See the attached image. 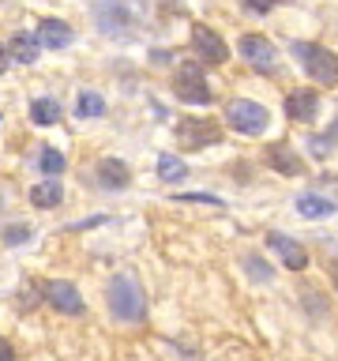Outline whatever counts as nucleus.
Segmentation results:
<instances>
[{
    "label": "nucleus",
    "instance_id": "obj_1",
    "mask_svg": "<svg viewBox=\"0 0 338 361\" xmlns=\"http://www.w3.org/2000/svg\"><path fill=\"white\" fill-rule=\"evenodd\" d=\"M101 305L109 320L120 327H139L146 324V286L132 267H120L101 282Z\"/></svg>",
    "mask_w": 338,
    "mask_h": 361
},
{
    "label": "nucleus",
    "instance_id": "obj_2",
    "mask_svg": "<svg viewBox=\"0 0 338 361\" xmlns=\"http://www.w3.org/2000/svg\"><path fill=\"white\" fill-rule=\"evenodd\" d=\"M169 94L177 102H184L192 109H207L214 106V87L207 79V64H199L196 56L173 64V79H169Z\"/></svg>",
    "mask_w": 338,
    "mask_h": 361
},
{
    "label": "nucleus",
    "instance_id": "obj_3",
    "mask_svg": "<svg viewBox=\"0 0 338 361\" xmlns=\"http://www.w3.org/2000/svg\"><path fill=\"white\" fill-rule=\"evenodd\" d=\"M42 305L56 312L61 320H83L87 316V293L75 279H42Z\"/></svg>",
    "mask_w": 338,
    "mask_h": 361
},
{
    "label": "nucleus",
    "instance_id": "obj_4",
    "mask_svg": "<svg viewBox=\"0 0 338 361\" xmlns=\"http://www.w3.org/2000/svg\"><path fill=\"white\" fill-rule=\"evenodd\" d=\"M289 53L297 56V64L304 68V75L315 87H338V53L315 42H289Z\"/></svg>",
    "mask_w": 338,
    "mask_h": 361
},
{
    "label": "nucleus",
    "instance_id": "obj_5",
    "mask_svg": "<svg viewBox=\"0 0 338 361\" xmlns=\"http://www.w3.org/2000/svg\"><path fill=\"white\" fill-rule=\"evenodd\" d=\"M222 124L233 128L237 135L256 140V135H263L270 128V109L263 106V102H256V98H230L222 106Z\"/></svg>",
    "mask_w": 338,
    "mask_h": 361
},
{
    "label": "nucleus",
    "instance_id": "obj_6",
    "mask_svg": "<svg viewBox=\"0 0 338 361\" xmlns=\"http://www.w3.org/2000/svg\"><path fill=\"white\" fill-rule=\"evenodd\" d=\"M225 135V124L214 121V117H177L173 124V143L180 151H211V147H218Z\"/></svg>",
    "mask_w": 338,
    "mask_h": 361
},
{
    "label": "nucleus",
    "instance_id": "obj_7",
    "mask_svg": "<svg viewBox=\"0 0 338 361\" xmlns=\"http://www.w3.org/2000/svg\"><path fill=\"white\" fill-rule=\"evenodd\" d=\"M188 49H192V56H196L199 64H207V68H225L230 64V42L222 38L218 30L211 27V23H203V19H196L188 27Z\"/></svg>",
    "mask_w": 338,
    "mask_h": 361
},
{
    "label": "nucleus",
    "instance_id": "obj_8",
    "mask_svg": "<svg viewBox=\"0 0 338 361\" xmlns=\"http://www.w3.org/2000/svg\"><path fill=\"white\" fill-rule=\"evenodd\" d=\"M90 16L101 38H128L135 27V11L128 0H90Z\"/></svg>",
    "mask_w": 338,
    "mask_h": 361
},
{
    "label": "nucleus",
    "instance_id": "obj_9",
    "mask_svg": "<svg viewBox=\"0 0 338 361\" xmlns=\"http://www.w3.org/2000/svg\"><path fill=\"white\" fill-rule=\"evenodd\" d=\"M90 185L106 196H117V192H128L135 185V169L120 154H98L90 166Z\"/></svg>",
    "mask_w": 338,
    "mask_h": 361
},
{
    "label": "nucleus",
    "instance_id": "obj_10",
    "mask_svg": "<svg viewBox=\"0 0 338 361\" xmlns=\"http://www.w3.org/2000/svg\"><path fill=\"white\" fill-rule=\"evenodd\" d=\"M237 53H241V61L259 75L278 72V49L267 34H241V38H237Z\"/></svg>",
    "mask_w": 338,
    "mask_h": 361
},
{
    "label": "nucleus",
    "instance_id": "obj_11",
    "mask_svg": "<svg viewBox=\"0 0 338 361\" xmlns=\"http://www.w3.org/2000/svg\"><path fill=\"white\" fill-rule=\"evenodd\" d=\"M34 34H38L42 49H49V53H64L79 42L75 23L64 19V16H42L38 23H34Z\"/></svg>",
    "mask_w": 338,
    "mask_h": 361
},
{
    "label": "nucleus",
    "instance_id": "obj_12",
    "mask_svg": "<svg viewBox=\"0 0 338 361\" xmlns=\"http://www.w3.org/2000/svg\"><path fill=\"white\" fill-rule=\"evenodd\" d=\"M320 106H323V94L320 87H293L286 98H282V113H286V121L293 124H315L320 117Z\"/></svg>",
    "mask_w": 338,
    "mask_h": 361
},
{
    "label": "nucleus",
    "instance_id": "obj_13",
    "mask_svg": "<svg viewBox=\"0 0 338 361\" xmlns=\"http://www.w3.org/2000/svg\"><path fill=\"white\" fill-rule=\"evenodd\" d=\"M64 200H68V185L61 177H38L34 185L27 188V203L38 214H53V211H61L64 207Z\"/></svg>",
    "mask_w": 338,
    "mask_h": 361
},
{
    "label": "nucleus",
    "instance_id": "obj_14",
    "mask_svg": "<svg viewBox=\"0 0 338 361\" xmlns=\"http://www.w3.org/2000/svg\"><path fill=\"white\" fill-rule=\"evenodd\" d=\"M8 56H11V64H19V68H34L42 61V42H38V34L27 30V27H15V30H8Z\"/></svg>",
    "mask_w": 338,
    "mask_h": 361
},
{
    "label": "nucleus",
    "instance_id": "obj_15",
    "mask_svg": "<svg viewBox=\"0 0 338 361\" xmlns=\"http://www.w3.org/2000/svg\"><path fill=\"white\" fill-rule=\"evenodd\" d=\"M263 166L275 169L278 177H301L304 173V158L293 151V143H286V140L263 147Z\"/></svg>",
    "mask_w": 338,
    "mask_h": 361
},
{
    "label": "nucleus",
    "instance_id": "obj_16",
    "mask_svg": "<svg viewBox=\"0 0 338 361\" xmlns=\"http://www.w3.org/2000/svg\"><path fill=\"white\" fill-rule=\"evenodd\" d=\"M72 113H75V121H83V124L106 121V117H109V98H106V90H98V87H79V90H75V102H72Z\"/></svg>",
    "mask_w": 338,
    "mask_h": 361
},
{
    "label": "nucleus",
    "instance_id": "obj_17",
    "mask_svg": "<svg viewBox=\"0 0 338 361\" xmlns=\"http://www.w3.org/2000/svg\"><path fill=\"white\" fill-rule=\"evenodd\" d=\"M27 121L30 128H56L64 121V106L56 94H34L30 106H27Z\"/></svg>",
    "mask_w": 338,
    "mask_h": 361
},
{
    "label": "nucleus",
    "instance_id": "obj_18",
    "mask_svg": "<svg viewBox=\"0 0 338 361\" xmlns=\"http://www.w3.org/2000/svg\"><path fill=\"white\" fill-rule=\"evenodd\" d=\"M267 245L275 248L278 259H282V264H286L289 271H304V267H308V248H304L297 237H289V233H278V230H275V233H267Z\"/></svg>",
    "mask_w": 338,
    "mask_h": 361
},
{
    "label": "nucleus",
    "instance_id": "obj_19",
    "mask_svg": "<svg viewBox=\"0 0 338 361\" xmlns=\"http://www.w3.org/2000/svg\"><path fill=\"white\" fill-rule=\"evenodd\" d=\"M34 169H38V177H64L68 173V154L56 143H38V151H34Z\"/></svg>",
    "mask_w": 338,
    "mask_h": 361
},
{
    "label": "nucleus",
    "instance_id": "obj_20",
    "mask_svg": "<svg viewBox=\"0 0 338 361\" xmlns=\"http://www.w3.org/2000/svg\"><path fill=\"white\" fill-rule=\"evenodd\" d=\"M334 211H338V203L327 200L323 192H301L297 196V214L301 219H331Z\"/></svg>",
    "mask_w": 338,
    "mask_h": 361
},
{
    "label": "nucleus",
    "instance_id": "obj_21",
    "mask_svg": "<svg viewBox=\"0 0 338 361\" xmlns=\"http://www.w3.org/2000/svg\"><path fill=\"white\" fill-rule=\"evenodd\" d=\"M11 305H15L19 316H34L38 309H45V305H42V279H23Z\"/></svg>",
    "mask_w": 338,
    "mask_h": 361
},
{
    "label": "nucleus",
    "instance_id": "obj_22",
    "mask_svg": "<svg viewBox=\"0 0 338 361\" xmlns=\"http://www.w3.org/2000/svg\"><path fill=\"white\" fill-rule=\"evenodd\" d=\"M154 173H158L162 185H180V180L188 177V162L180 154H173V151H162L158 162H154Z\"/></svg>",
    "mask_w": 338,
    "mask_h": 361
},
{
    "label": "nucleus",
    "instance_id": "obj_23",
    "mask_svg": "<svg viewBox=\"0 0 338 361\" xmlns=\"http://www.w3.org/2000/svg\"><path fill=\"white\" fill-rule=\"evenodd\" d=\"M34 241V226L27 219H15V222H4L0 230V248H23Z\"/></svg>",
    "mask_w": 338,
    "mask_h": 361
},
{
    "label": "nucleus",
    "instance_id": "obj_24",
    "mask_svg": "<svg viewBox=\"0 0 338 361\" xmlns=\"http://www.w3.org/2000/svg\"><path fill=\"white\" fill-rule=\"evenodd\" d=\"M304 147H308V154L315 158V162H327V158L334 154V147H338V140L331 132H312L308 140H304Z\"/></svg>",
    "mask_w": 338,
    "mask_h": 361
},
{
    "label": "nucleus",
    "instance_id": "obj_25",
    "mask_svg": "<svg viewBox=\"0 0 338 361\" xmlns=\"http://www.w3.org/2000/svg\"><path fill=\"white\" fill-rule=\"evenodd\" d=\"M244 271H248V279H252V282H259V286H270V282L278 279L275 267H270L263 256H244Z\"/></svg>",
    "mask_w": 338,
    "mask_h": 361
},
{
    "label": "nucleus",
    "instance_id": "obj_26",
    "mask_svg": "<svg viewBox=\"0 0 338 361\" xmlns=\"http://www.w3.org/2000/svg\"><path fill=\"white\" fill-rule=\"evenodd\" d=\"M146 64H151V68H173L177 64V49H162V45H154V49L146 53Z\"/></svg>",
    "mask_w": 338,
    "mask_h": 361
},
{
    "label": "nucleus",
    "instance_id": "obj_27",
    "mask_svg": "<svg viewBox=\"0 0 338 361\" xmlns=\"http://www.w3.org/2000/svg\"><path fill=\"white\" fill-rule=\"evenodd\" d=\"M278 4H282V0H241V8L252 11V16H270Z\"/></svg>",
    "mask_w": 338,
    "mask_h": 361
},
{
    "label": "nucleus",
    "instance_id": "obj_28",
    "mask_svg": "<svg viewBox=\"0 0 338 361\" xmlns=\"http://www.w3.org/2000/svg\"><path fill=\"white\" fill-rule=\"evenodd\" d=\"M177 200H188V203H211V207H218V196H211V192H184V196H177Z\"/></svg>",
    "mask_w": 338,
    "mask_h": 361
},
{
    "label": "nucleus",
    "instance_id": "obj_29",
    "mask_svg": "<svg viewBox=\"0 0 338 361\" xmlns=\"http://www.w3.org/2000/svg\"><path fill=\"white\" fill-rule=\"evenodd\" d=\"M106 222V214H94V219H83V222H72L68 226V233H83V230H94V226Z\"/></svg>",
    "mask_w": 338,
    "mask_h": 361
},
{
    "label": "nucleus",
    "instance_id": "obj_30",
    "mask_svg": "<svg viewBox=\"0 0 338 361\" xmlns=\"http://www.w3.org/2000/svg\"><path fill=\"white\" fill-rule=\"evenodd\" d=\"M11 72V56H8V45L0 42V75H8Z\"/></svg>",
    "mask_w": 338,
    "mask_h": 361
},
{
    "label": "nucleus",
    "instance_id": "obj_31",
    "mask_svg": "<svg viewBox=\"0 0 338 361\" xmlns=\"http://www.w3.org/2000/svg\"><path fill=\"white\" fill-rule=\"evenodd\" d=\"M0 357H15V343L4 338V335H0Z\"/></svg>",
    "mask_w": 338,
    "mask_h": 361
},
{
    "label": "nucleus",
    "instance_id": "obj_32",
    "mask_svg": "<svg viewBox=\"0 0 338 361\" xmlns=\"http://www.w3.org/2000/svg\"><path fill=\"white\" fill-rule=\"evenodd\" d=\"M0 207H4V196H0Z\"/></svg>",
    "mask_w": 338,
    "mask_h": 361
},
{
    "label": "nucleus",
    "instance_id": "obj_33",
    "mask_svg": "<svg viewBox=\"0 0 338 361\" xmlns=\"http://www.w3.org/2000/svg\"><path fill=\"white\" fill-rule=\"evenodd\" d=\"M0 121H4V113H0Z\"/></svg>",
    "mask_w": 338,
    "mask_h": 361
}]
</instances>
